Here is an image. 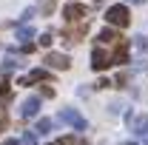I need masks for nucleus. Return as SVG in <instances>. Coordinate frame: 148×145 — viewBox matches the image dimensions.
Listing matches in <instances>:
<instances>
[{
    "label": "nucleus",
    "instance_id": "26",
    "mask_svg": "<svg viewBox=\"0 0 148 145\" xmlns=\"http://www.w3.org/2000/svg\"><path fill=\"white\" fill-rule=\"evenodd\" d=\"M123 145H134V142H123Z\"/></svg>",
    "mask_w": 148,
    "mask_h": 145
},
{
    "label": "nucleus",
    "instance_id": "20",
    "mask_svg": "<svg viewBox=\"0 0 148 145\" xmlns=\"http://www.w3.org/2000/svg\"><path fill=\"white\" fill-rule=\"evenodd\" d=\"M34 17V9H26V12H23V14H20V20H23V23H29V20Z\"/></svg>",
    "mask_w": 148,
    "mask_h": 145
},
{
    "label": "nucleus",
    "instance_id": "25",
    "mask_svg": "<svg viewBox=\"0 0 148 145\" xmlns=\"http://www.w3.org/2000/svg\"><path fill=\"white\" fill-rule=\"evenodd\" d=\"M128 3H134V6H137V3H145V0H128Z\"/></svg>",
    "mask_w": 148,
    "mask_h": 145
},
{
    "label": "nucleus",
    "instance_id": "7",
    "mask_svg": "<svg viewBox=\"0 0 148 145\" xmlns=\"http://www.w3.org/2000/svg\"><path fill=\"white\" fill-rule=\"evenodd\" d=\"M128 128H131V134H137V137H148V117L145 114H140V117H131L128 114Z\"/></svg>",
    "mask_w": 148,
    "mask_h": 145
},
{
    "label": "nucleus",
    "instance_id": "23",
    "mask_svg": "<svg viewBox=\"0 0 148 145\" xmlns=\"http://www.w3.org/2000/svg\"><path fill=\"white\" fill-rule=\"evenodd\" d=\"M0 145H20V142H17V140H3Z\"/></svg>",
    "mask_w": 148,
    "mask_h": 145
},
{
    "label": "nucleus",
    "instance_id": "19",
    "mask_svg": "<svg viewBox=\"0 0 148 145\" xmlns=\"http://www.w3.org/2000/svg\"><path fill=\"white\" fill-rule=\"evenodd\" d=\"M123 108H125L123 103H111V105H108V111H111V114H123Z\"/></svg>",
    "mask_w": 148,
    "mask_h": 145
},
{
    "label": "nucleus",
    "instance_id": "12",
    "mask_svg": "<svg viewBox=\"0 0 148 145\" xmlns=\"http://www.w3.org/2000/svg\"><path fill=\"white\" fill-rule=\"evenodd\" d=\"M49 131H51V120L40 117V120H37V125H34V134H40V137H43V134H49Z\"/></svg>",
    "mask_w": 148,
    "mask_h": 145
},
{
    "label": "nucleus",
    "instance_id": "15",
    "mask_svg": "<svg viewBox=\"0 0 148 145\" xmlns=\"http://www.w3.org/2000/svg\"><path fill=\"white\" fill-rule=\"evenodd\" d=\"M40 12H43V14H51V12H54V0H43V3H40Z\"/></svg>",
    "mask_w": 148,
    "mask_h": 145
},
{
    "label": "nucleus",
    "instance_id": "6",
    "mask_svg": "<svg viewBox=\"0 0 148 145\" xmlns=\"http://www.w3.org/2000/svg\"><path fill=\"white\" fill-rule=\"evenodd\" d=\"M108 66H111V54L106 49H94L91 51V68L94 71H106Z\"/></svg>",
    "mask_w": 148,
    "mask_h": 145
},
{
    "label": "nucleus",
    "instance_id": "11",
    "mask_svg": "<svg viewBox=\"0 0 148 145\" xmlns=\"http://www.w3.org/2000/svg\"><path fill=\"white\" fill-rule=\"evenodd\" d=\"M20 66H23V57H6L3 60V71H14Z\"/></svg>",
    "mask_w": 148,
    "mask_h": 145
},
{
    "label": "nucleus",
    "instance_id": "2",
    "mask_svg": "<svg viewBox=\"0 0 148 145\" xmlns=\"http://www.w3.org/2000/svg\"><path fill=\"white\" fill-rule=\"evenodd\" d=\"M57 120H60V122H66V125H71L74 131H86V128H88L86 117H83V114H80L77 108H60Z\"/></svg>",
    "mask_w": 148,
    "mask_h": 145
},
{
    "label": "nucleus",
    "instance_id": "17",
    "mask_svg": "<svg viewBox=\"0 0 148 145\" xmlns=\"http://www.w3.org/2000/svg\"><path fill=\"white\" fill-rule=\"evenodd\" d=\"M12 94V85H9V80H0V97H9Z\"/></svg>",
    "mask_w": 148,
    "mask_h": 145
},
{
    "label": "nucleus",
    "instance_id": "4",
    "mask_svg": "<svg viewBox=\"0 0 148 145\" xmlns=\"http://www.w3.org/2000/svg\"><path fill=\"white\" fill-rule=\"evenodd\" d=\"M37 114H40V97L32 94V97H26V100L20 103V117H23V120H32Z\"/></svg>",
    "mask_w": 148,
    "mask_h": 145
},
{
    "label": "nucleus",
    "instance_id": "24",
    "mask_svg": "<svg viewBox=\"0 0 148 145\" xmlns=\"http://www.w3.org/2000/svg\"><path fill=\"white\" fill-rule=\"evenodd\" d=\"M103 3H106V0H94V6H103Z\"/></svg>",
    "mask_w": 148,
    "mask_h": 145
},
{
    "label": "nucleus",
    "instance_id": "9",
    "mask_svg": "<svg viewBox=\"0 0 148 145\" xmlns=\"http://www.w3.org/2000/svg\"><path fill=\"white\" fill-rule=\"evenodd\" d=\"M17 40H20V43L34 40V29H32V26H20V29H17Z\"/></svg>",
    "mask_w": 148,
    "mask_h": 145
},
{
    "label": "nucleus",
    "instance_id": "8",
    "mask_svg": "<svg viewBox=\"0 0 148 145\" xmlns=\"http://www.w3.org/2000/svg\"><path fill=\"white\" fill-rule=\"evenodd\" d=\"M111 63H117V66H125L128 63V43L120 37V43H117V49H114V54H111Z\"/></svg>",
    "mask_w": 148,
    "mask_h": 145
},
{
    "label": "nucleus",
    "instance_id": "16",
    "mask_svg": "<svg viewBox=\"0 0 148 145\" xmlns=\"http://www.w3.org/2000/svg\"><path fill=\"white\" fill-rule=\"evenodd\" d=\"M37 142V134L34 131H26V134H23V145H34Z\"/></svg>",
    "mask_w": 148,
    "mask_h": 145
},
{
    "label": "nucleus",
    "instance_id": "14",
    "mask_svg": "<svg viewBox=\"0 0 148 145\" xmlns=\"http://www.w3.org/2000/svg\"><path fill=\"white\" fill-rule=\"evenodd\" d=\"M29 80H32V83H40V80H49V71H46V68H34V71L29 74Z\"/></svg>",
    "mask_w": 148,
    "mask_h": 145
},
{
    "label": "nucleus",
    "instance_id": "1",
    "mask_svg": "<svg viewBox=\"0 0 148 145\" xmlns=\"http://www.w3.org/2000/svg\"><path fill=\"white\" fill-rule=\"evenodd\" d=\"M106 20H108V26H117V29H125V26L131 23L128 6H123V3H117V6H108V12H106Z\"/></svg>",
    "mask_w": 148,
    "mask_h": 145
},
{
    "label": "nucleus",
    "instance_id": "13",
    "mask_svg": "<svg viewBox=\"0 0 148 145\" xmlns=\"http://www.w3.org/2000/svg\"><path fill=\"white\" fill-rule=\"evenodd\" d=\"M134 49L140 51V57H143V54H148V37L137 34V37H134Z\"/></svg>",
    "mask_w": 148,
    "mask_h": 145
},
{
    "label": "nucleus",
    "instance_id": "18",
    "mask_svg": "<svg viewBox=\"0 0 148 145\" xmlns=\"http://www.w3.org/2000/svg\"><path fill=\"white\" fill-rule=\"evenodd\" d=\"M51 43H54V37H51V34H43V37H40V46H43V49H49Z\"/></svg>",
    "mask_w": 148,
    "mask_h": 145
},
{
    "label": "nucleus",
    "instance_id": "22",
    "mask_svg": "<svg viewBox=\"0 0 148 145\" xmlns=\"http://www.w3.org/2000/svg\"><path fill=\"white\" fill-rule=\"evenodd\" d=\"M125 83H128V74L123 71V74H120V77H117V85H125Z\"/></svg>",
    "mask_w": 148,
    "mask_h": 145
},
{
    "label": "nucleus",
    "instance_id": "21",
    "mask_svg": "<svg viewBox=\"0 0 148 145\" xmlns=\"http://www.w3.org/2000/svg\"><path fill=\"white\" fill-rule=\"evenodd\" d=\"M111 85H114V83H111V80H106V77H103V80L97 83V88H111Z\"/></svg>",
    "mask_w": 148,
    "mask_h": 145
},
{
    "label": "nucleus",
    "instance_id": "3",
    "mask_svg": "<svg viewBox=\"0 0 148 145\" xmlns=\"http://www.w3.org/2000/svg\"><path fill=\"white\" fill-rule=\"evenodd\" d=\"M86 14H88V9L80 6V3H69L63 9V17L69 20V23H86Z\"/></svg>",
    "mask_w": 148,
    "mask_h": 145
},
{
    "label": "nucleus",
    "instance_id": "5",
    "mask_svg": "<svg viewBox=\"0 0 148 145\" xmlns=\"http://www.w3.org/2000/svg\"><path fill=\"white\" fill-rule=\"evenodd\" d=\"M46 63H49V68H57V71H69L71 68L69 54H60V51H49L46 54Z\"/></svg>",
    "mask_w": 148,
    "mask_h": 145
},
{
    "label": "nucleus",
    "instance_id": "10",
    "mask_svg": "<svg viewBox=\"0 0 148 145\" xmlns=\"http://www.w3.org/2000/svg\"><path fill=\"white\" fill-rule=\"evenodd\" d=\"M97 40H100V43H117L120 37H117V31H114V29H103V31L97 34Z\"/></svg>",
    "mask_w": 148,
    "mask_h": 145
},
{
    "label": "nucleus",
    "instance_id": "27",
    "mask_svg": "<svg viewBox=\"0 0 148 145\" xmlns=\"http://www.w3.org/2000/svg\"><path fill=\"white\" fill-rule=\"evenodd\" d=\"M145 145H148V140H145Z\"/></svg>",
    "mask_w": 148,
    "mask_h": 145
}]
</instances>
